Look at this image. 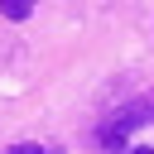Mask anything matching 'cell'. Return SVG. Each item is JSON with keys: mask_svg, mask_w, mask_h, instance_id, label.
I'll return each mask as SVG.
<instances>
[{"mask_svg": "<svg viewBox=\"0 0 154 154\" xmlns=\"http://www.w3.org/2000/svg\"><path fill=\"white\" fill-rule=\"evenodd\" d=\"M149 111H154V96H149Z\"/></svg>", "mask_w": 154, "mask_h": 154, "instance_id": "4", "label": "cell"}, {"mask_svg": "<svg viewBox=\"0 0 154 154\" xmlns=\"http://www.w3.org/2000/svg\"><path fill=\"white\" fill-rule=\"evenodd\" d=\"M135 154H154V149H135Z\"/></svg>", "mask_w": 154, "mask_h": 154, "instance_id": "3", "label": "cell"}, {"mask_svg": "<svg viewBox=\"0 0 154 154\" xmlns=\"http://www.w3.org/2000/svg\"><path fill=\"white\" fill-rule=\"evenodd\" d=\"M10 154H43V144H14Z\"/></svg>", "mask_w": 154, "mask_h": 154, "instance_id": "2", "label": "cell"}, {"mask_svg": "<svg viewBox=\"0 0 154 154\" xmlns=\"http://www.w3.org/2000/svg\"><path fill=\"white\" fill-rule=\"evenodd\" d=\"M29 10H34V0H0L5 19H29Z\"/></svg>", "mask_w": 154, "mask_h": 154, "instance_id": "1", "label": "cell"}]
</instances>
